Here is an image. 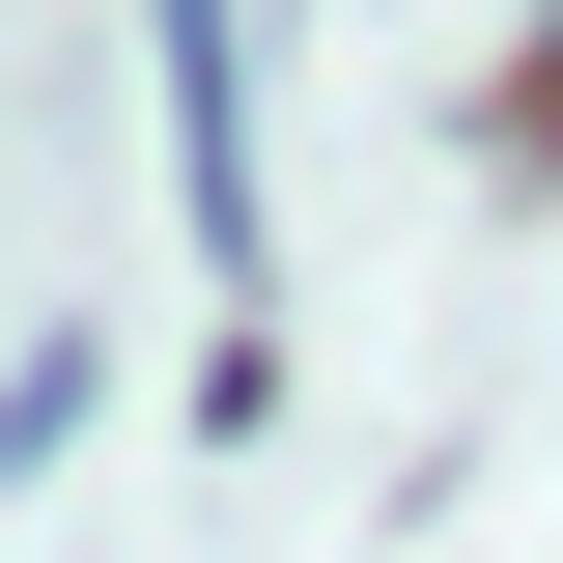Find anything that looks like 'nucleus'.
Here are the masks:
<instances>
[{"mask_svg": "<svg viewBox=\"0 0 563 563\" xmlns=\"http://www.w3.org/2000/svg\"><path fill=\"white\" fill-rule=\"evenodd\" d=\"M507 141H563V29H536V85H507Z\"/></svg>", "mask_w": 563, "mask_h": 563, "instance_id": "f03ea898", "label": "nucleus"}, {"mask_svg": "<svg viewBox=\"0 0 563 563\" xmlns=\"http://www.w3.org/2000/svg\"><path fill=\"white\" fill-rule=\"evenodd\" d=\"M141 57H169V198H198V254H225V339H254V0H141Z\"/></svg>", "mask_w": 563, "mask_h": 563, "instance_id": "f257e3e1", "label": "nucleus"}]
</instances>
